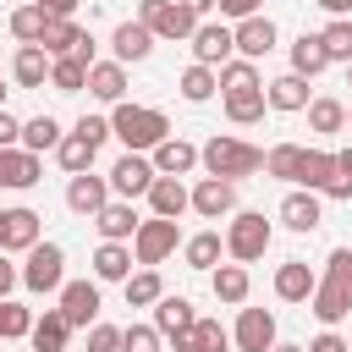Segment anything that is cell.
Returning a JSON list of instances; mask_svg holds the SVG:
<instances>
[{
    "instance_id": "6da1fadb",
    "label": "cell",
    "mask_w": 352,
    "mask_h": 352,
    "mask_svg": "<svg viewBox=\"0 0 352 352\" xmlns=\"http://www.w3.org/2000/svg\"><path fill=\"white\" fill-rule=\"evenodd\" d=\"M110 132H116L126 148L154 154V148L170 138V116L154 110V104H132V99H121V104H110Z\"/></svg>"
},
{
    "instance_id": "7a4b0ae2",
    "label": "cell",
    "mask_w": 352,
    "mask_h": 352,
    "mask_svg": "<svg viewBox=\"0 0 352 352\" xmlns=\"http://www.w3.org/2000/svg\"><path fill=\"white\" fill-rule=\"evenodd\" d=\"M198 165H204L209 176L242 182V176H253V170H264V148H253V143H242V138H226V132H214V138L198 148Z\"/></svg>"
},
{
    "instance_id": "3957f363",
    "label": "cell",
    "mask_w": 352,
    "mask_h": 352,
    "mask_svg": "<svg viewBox=\"0 0 352 352\" xmlns=\"http://www.w3.org/2000/svg\"><path fill=\"white\" fill-rule=\"evenodd\" d=\"M270 236H275V226H270L258 209H236V214H231V226H226V258L253 264V258H264V253H270Z\"/></svg>"
},
{
    "instance_id": "277c9868",
    "label": "cell",
    "mask_w": 352,
    "mask_h": 352,
    "mask_svg": "<svg viewBox=\"0 0 352 352\" xmlns=\"http://www.w3.org/2000/svg\"><path fill=\"white\" fill-rule=\"evenodd\" d=\"M22 286H28V292H38V297L66 286V253H60V242H33V248H28Z\"/></svg>"
},
{
    "instance_id": "5b68a950",
    "label": "cell",
    "mask_w": 352,
    "mask_h": 352,
    "mask_svg": "<svg viewBox=\"0 0 352 352\" xmlns=\"http://www.w3.org/2000/svg\"><path fill=\"white\" fill-rule=\"evenodd\" d=\"M138 22H148L154 38H170V44H182V38L198 33V16H192L182 0H143V6H138Z\"/></svg>"
},
{
    "instance_id": "8992f818",
    "label": "cell",
    "mask_w": 352,
    "mask_h": 352,
    "mask_svg": "<svg viewBox=\"0 0 352 352\" xmlns=\"http://www.w3.org/2000/svg\"><path fill=\"white\" fill-rule=\"evenodd\" d=\"M154 160L148 154H138V148H126L116 165H110V192L116 198H148V187H154Z\"/></svg>"
},
{
    "instance_id": "52a82bcc",
    "label": "cell",
    "mask_w": 352,
    "mask_h": 352,
    "mask_svg": "<svg viewBox=\"0 0 352 352\" xmlns=\"http://www.w3.org/2000/svg\"><path fill=\"white\" fill-rule=\"evenodd\" d=\"M176 242H182L176 220H165V214H148V220L138 226V236H132V253H138V264H165V258L176 253Z\"/></svg>"
},
{
    "instance_id": "ba28073f",
    "label": "cell",
    "mask_w": 352,
    "mask_h": 352,
    "mask_svg": "<svg viewBox=\"0 0 352 352\" xmlns=\"http://www.w3.org/2000/svg\"><path fill=\"white\" fill-rule=\"evenodd\" d=\"M192 44V60H204V66H226L231 55H236V28H226V22H198V33L187 38Z\"/></svg>"
},
{
    "instance_id": "9c48e42d",
    "label": "cell",
    "mask_w": 352,
    "mask_h": 352,
    "mask_svg": "<svg viewBox=\"0 0 352 352\" xmlns=\"http://www.w3.org/2000/svg\"><path fill=\"white\" fill-rule=\"evenodd\" d=\"M319 220H324V192L292 187V192L280 198V226H286V231H319Z\"/></svg>"
},
{
    "instance_id": "30bf717a",
    "label": "cell",
    "mask_w": 352,
    "mask_h": 352,
    "mask_svg": "<svg viewBox=\"0 0 352 352\" xmlns=\"http://www.w3.org/2000/svg\"><path fill=\"white\" fill-rule=\"evenodd\" d=\"M44 176V154H33V148H0V187L6 192H28L33 182Z\"/></svg>"
},
{
    "instance_id": "8fae6325",
    "label": "cell",
    "mask_w": 352,
    "mask_h": 352,
    "mask_svg": "<svg viewBox=\"0 0 352 352\" xmlns=\"http://www.w3.org/2000/svg\"><path fill=\"white\" fill-rule=\"evenodd\" d=\"M104 204H110V176H94V170H82V176H72V182H66V209H72V214L94 220Z\"/></svg>"
},
{
    "instance_id": "7c38bea8",
    "label": "cell",
    "mask_w": 352,
    "mask_h": 352,
    "mask_svg": "<svg viewBox=\"0 0 352 352\" xmlns=\"http://www.w3.org/2000/svg\"><path fill=\"white\" fill-rule=\"evenodd\" d=\"M231 209H236V182H226V176H198V182H192V214L220 220V214H231Z\"/></svg>"
},
{
    "instance_id": "4fadbf2b",
    "label": "cell",
    "mask_w": 352,
    "mask_h": 352,
    "mask_svg": "<svg viewBox=\"0 0 352 352\" xmlns=\"http://www.w3.org/2000/svg\"><path fill=\"white\" fill-rule=\"evenodd\" d=\"M308 308H314V319H319V324H341V319L352 314V286H346V280H336V275H319V286H314Z\"/></svg>"
},
{
    "instance_id": "5bb4252c",
    "label": "cell",
    "mask_w": 352,
    "mask_h": 352,
    "mask_svg": "<svg viewBox=\"0 0 352 352\" xmlns=\"http://www.w3.org/2000/svg\"><path fill=\"white\" fill-rule=\"evenodd\" d=\"M231 341H236V352H270L275 346V314L270 308H242Z\"/></svg>"
},
{
    "instance_id": "9a60e30c",
    "label": "cell",
    "mask_w": 352,
    "mask_h": 352,
    "mask_svg": "<svg viewBox=\"0 0 352 352\" xmlns=\"http://www.w3.org/2000/svg\"><path fill=\"white\" fill-rule=\"evenodd\" d=\"M55 308H60V314L72 319V330H77V324L88 330V324L99 319V280H66V286H60V302H55Z\"/></svg>"
},
{
    "instance_id": "2e32d148",
    "label": "cell",
    "mask_w": 352,
    "mask_h": 352,
    "mask_svg": "<svg viewBox=\"0 0 352 352\" xmlns=\"http://www.w3.org/2000/svg\"><path fill=\"white\" fill-rule=\"evenodd\" d=\"M38 220L33 209H0V253H28L38 242Z\"/></svg>"
},
{
    "instance_id": "e0dca14e",
    "label": "cell",
    "mask_w": 352,
    "mask_h": 352,
    "mask_svg": "<svg viewBox=\"0 0 352 352\" xmlns=\"http://www.w3.org/2000/svg\"><path fill=\"white\" fill-rule=\"evenodd\" d=\"M110 50H116V60L121 66H132V60H148V50H154V28L148 22H116V33H110Z\"/></svg>"
},
{
    "instance_id": "ac0fdd59",
    "label": "cell",
    "mask_w": 352,
    "mask_h": 352,
    "mask_svg": "<svg viewBox=\"0 0 352 352\" xmlns=\"http://www.w3.org/2000/svg\"><path fill=\"white\" fill-rule=\"evenodd\" d=\"M148 209L165 214V220H182V214L192 209V187H187L182 176H154V187H148Z\"/></svg>"
},
{
    "instance_id": "d6986e66",
    "label": "cell",
    "mask_w": 352,
    "mask_h": 352,
    "mask_svg": "<svg viewBox=\"0 0 352 352\" xmlns=\"http://www.w3.org/2000/svg\"><path fill=\"white\" fill-rule=\"evenodd\" d=\"M94 226H99V236H104V242H132L143 220H138L132 198H110V204H104V209L94 214Z\"/></svg>"
},
{
    "instance_id": "ffe728a7",
    "label": "cell",
    "mask_w": 352,
    "mask_h": 352,
    "mask_svg": "<svg viewBox=\"0 0 352 352\" xmlns=\"http://www.w3.org/2000/svg\"><path fill=\"white\" fill-rule=\"evenodd\" d=\"M270 50H275V22H270L264 11H258V16H242V22H236V55H242V60H264Z\"/></svg>"
},
{
    "instance_id": "44dd1931",
    "label": "cell",
    "mask_w": 352,
    "mask_h": 352,
    "mask_svg": "<svg viewBox=\"0 0 352 352\" xmlns=\"http://www.w3.org/2000/svg\"><path fill=\"white\" fill-rule=\"evenodd\" d=\"M314 286H319V270H308L302 258H286V264L275 270V297H280V302H308Z\"/></svg>"
},
{
    "instance_id": "7402d4cb",
    "label": "cell",
    "mask_w": 352,
    "mask_h": 352,
    "mask_svg": "<svg viewBox=\"0 0 352 352\" xmlns=\"http://www.w3.org/2000/svg\"><path fill=\"white\" fill-rule=\"evenodd\" d=\"M50 50L44 44H16V60H11V77H16V88H44L50 82Z\"/></svg>"
},
{
    "instance_id": "603a6c76",
    "label": "cell",
    "mask_w": 352,
    "mask_h": 352,
    "mask_svg": "<svg viewBox=\"0 0 352 352\" xmlns=\"http://www.w3.org/2000/svg\"><path fill=\"white\" fill-rule=\"evenodd\" d=\"M88 94L99 104H121L126 99V66L121 60H94L88 66Z\"/></svg>"
},
{
    "instance_id": "cb8c5ba5",
    "label": "cell",
    "mask_w": 352,
    "mask_h": 352,
    "mask_svg": "<svg viewBox=\"0 0 352 352\" xmlns=\"http://www.w3.org/2000/svg\"><path fill=\"white\" fill-rule=\"evenodd\" d=\"M28 341H33V352H66V341H72V319H66L60 308H44V314L33 319V330H28Z\"/></svg>"
},
{
    "instance_id": "d4e9b609",
    "label": "cell",
    "mask_w": 352,
    "mask_h": 352,
    "mask_svg": "<svg viewBox=\"0 0 352 352\" xmlns=\"http://www.w3.org/2000/svg\"><path fill=\"white\" fill-rule=\"evenodd\" d=\"M264 99H270V110H286V116H297V110H308V77H297V72H286V77H275V82H264Z\"/></svg>"
},
{
    "instance_id": "484cf974",
    "label": "cell",
    "mask_w": 352,
    "mask_h": 352,
    "mask_svg": "<svg viewBox=\"0 0 352 352\" xmlns=\"http://www.w3.org/2000/svg\"><path fill=\"white\" fill-rule=\"evenodd\" d=\"M148 160H154V170H160V176H187V170L198 165V148H192L187 138H176V132H170Z\"/></svg>"
},
{
    "instance_id": "4316f807",
    "label": "cell",
    "mask_w": 352,
    "mask_h": 352,
    "mask_svg": "<svg viewBox=\"0 0 352 352\" xmlns=\"http://www.w3.org/2000/svg\"><path fill=\"white\" fill-rule=\"evenodd\" d=\"M132 264H138V253L126 242H99L94 248V280H126Z\"/></svg>"
},
{
    "instance_id": "83f0119b",
    "label": "cell",
    "mask_w": 352,
    "mask_h": 352,
    "mask_svg": "<svg viewBox=\"0 0 352 352\" xmlns=\"http://www.w3.org/2000/svg\"><path fill=\"white\" fill-rule=\"evenodd\" d=\"M209 286H214V297L220 302H248V292H253V275H248V264H214L209 270Z\"/></svg>"
},
{
    "instance_id": "f1b7e54d",
    "label": "cell",
    "mask_w": 352,
    "mask_h": 352,
    "mask_svg": "<svg viewBox=\"0 0 352 352\" xmlns=\"http://www.w3.org/2000/svg\"><path fill=\"white\" fill-rule=\"evenodd\" d=\"M324 66H330L324 38H319V33H297V38H292V72H297V77H319Z\"/></svg>"
},
{
    "instance_id": "f546056e",
    "label": "cell",
    "mask_w": 352,
    "mask_h": 352,
    "mask_svg": "<svg viewBox=\"0 0 352 352\" xmlns=\"http://www.w3.org/2000/svg\"><path fill=\"white\" fill-rule=\"evenodd\" d=\"M121 286H126V308H154V302L165 297V280H160V270H154V264H138Z\"/></svg>"
},
{
    "instance_id": "4dcf8cb0",
    "label": "cell",
    "mask_w": 352,
    "mask_h": 352,
    "mask_svg": "<svg viewBox=\"0 0 352 352\" xmlns=\"http://www.w3.org/2000/svg\"><path fill=\"white\" fill-rule=\"evenodd\" d=\"M176 88H182V99H187V104H204V99H214V94H220V72H214V66H204V60H192V66L176 77Z\"/></svg>"
},
{
    "instance_id": "1f68e13d",
    "label": "cell",
    "mask_w": 352,
    "mask_h": 352,
    "mask_svg": "<svg viewBox=\"0 0 352 352\" xmlns=\"http://www.w3.org/2000/svg\"><path fill=\"white\" fill-rule=\"evenodd\" d=\"M308 132H319V138L346 132V104H341V99H330V94L308 99Z\"/></svg>"
},
{
    "instance_id": "d6a6232c",
    "label": "cell",
    "mask_w": 352,
    "mask_h": 352,
    "mask_svg": "<svg viewBox=\"0 0 352 352\" xmlns=\"http://www.w3.org/2000/svg\"><path fill=\"white\" fill-rule=\"evenodd\" d=\"M182 258H187V270H214L226 258V236L220 231H198V236L182 242Z\"/></svg>"
},
{
    "instance_id": "836d02e7",
    "label": "cell",
    "mask_w": 352,
    "mask_h": 352,
    "mask_svg": "<svg viewBox=\"0 0 352 352\" xmlns=\"http://www.w3.org/2000/svg\"><path fill=\"white\" fill-rule=\"evenodd\" d=\"M94 154H99V148H94L82 132H66V138L55 143V160H60V170H66V176H82V170H94Z\"/></svg>"
},
{
    "instance_id": "e575fe53",
    "label": "cell",
    "mask_w": 352,
    "mask_h": 352,
    "mask_svg": "<svg viewBox=\"0 0 352 352\" xmlns=\"http://www.w3.org/2000/svg\"><path fill=\"white\" fill-rule=\"evenodd\" d=\"M50 88H55V94H82V88H88V60L55 55V60H50Z\"/></svg>"
},
{
    "instance_id": "d590c367",
    "label": "cell",
    "mask_w": 352,
    "mask_h": 352,
    "mask_svg": "<svg viewBox=\"0 0 352 352\" xmlns=\"http://www.w3.org/2000/svg\"><path fill=\"white\" fill-rule=\"evenodd\" d=\"M192 319H198V314H192V302H187V297H170V292H165V297L154 302V324H160V336H165V341H170L176 330H187Z\"/></svg>"
},
{
    "instance_id": "8d00e7d4",
    "label": "cell",
    "mask_w": 352,
    "mask_h": 352,
    "mask_svg": "<svg viewBox=\"0 0 352 352\" xmlns=\"http://www.w3.org/2000/svg\"><path fill=\"white\" fill-rule=\"evenodd\" d=\"M302 154H308V148H302V143H275V148H270V154H264V170H270V176H280V182H292V187H297V176H302Z\"/></svg>"
},
{
    "instance_id": "74e56055",
    "label": "cell",
    "mask_w": 352,
    "mask_h": 352,
    "mask_svg": "<svg viewBox=\"0 0 352 352\" xmlns=\"http://www.w3.org/2000/svg\"><path fill=\"white\" fill-rule=\"evenodd\" d=\"M330 182H336V154H330V148H308V154H302V176H297V187L324 192Z\"/></svg>"
},
{
    "instance_id": "f35d334b",
    "label": "cell",
    "mask_w": 352,
    "mask_h": 352,
    "mask_svg": "<svg viewBox=\"0 0 352 352\" xmlns=\"http://www.w3.org/2000/svg\"><path fill=\"white\" fill-rule=\"evenodd\" d=\"M248 88H264V82H258V60L231 55V60L220 66V94H248Z\"/></svg>"
},
{
    "instance_id": "ab89813d",
    "label": "cell",
    "mask_w": 352,
    "mask_h": 352,
    "mask_svg": "<svg viewBox=\"0 0 352 352\" xmlns=\"http://www.w3.org/2000/svg\"><path fill=\"white\" fill-rule=\"evenodd\" d=\"M264 110H270L264 88H248V94H226V116H231L236 126H253V121H264Z\"/></svg>"
},
{
    "instance_id": "60d3db41",
    "label": "cell",
    "mask_w": 352,
    "mask_h": 352,
    "mask_svg": "<svg viewBox=\"0 0 352 352\" xmlns=\"http://www.w3.org/2000/svg\"><path fill=\"white\" fill-rule=\"evenodd\" d=\"M44 28H50V11H44L38 0H33V6H16V11H11V33H16L22 44H38V38H44Z\"/></svg>"
},
{
    "instance_id": "b9f144b4",
    "label": "cell",
    "mask_w": 352,
    "mask_h": 352,
    "mask_svg": "<svg viewBox=\"0 0 352 352\" xmlns=\"http://www.w3.org/2000/svg\"><path fill=\"white\" fill-rule=\"evenodd\" d=\"M50 55H72L77 44H82V28L72 22V16H50V28H44V38H38Z\"/></svg>"
},
{
    "instance_id": "7bdbcfd3",
    "label": "cell",
    "mask_w": 352,
    "mask_h": 352,
    "mask_svg": "<svg viewBox=\"0 0 352 352\" xmlns=\"http://www.w3.org/2000/svg\"><path fill=\"white\" fill-rule=\"evenodd\" d=\"M66 132H60V121L55 116H33V121H22V148H33V154H44V148H55Z\"/></svg>"
},
{
    "instance_id": "ee69618b",
    "label": "cell",
    "mask_w": 352,
    "mask_h": 352,
    "mask_svg": "<svg viewBox=\"0 0 352 352\" xmlns=\"http://www.w3.org/2000/svg\"><path fill=\"white\" fill-rule=\"evenodd\" d=\"M319 38H324V50H330V60H352V16H330L324 28H319Z\"/></svg>"
},
{
    "instance_id": "f6af8a7d",
    "label": "cell",
    "mask_w": 352,
    "mask_h": 352,
    "mask_svg": "<svg viewBox=\"0 0 352 352\" xmlns=\"http://www.w3.org/2000/svg\"><path fill=\"white\" fill-rule=\"evenodd\" d=\"M192 346H198V352H226V346H231V330H226L220 319L198 314V319H192Z\"/></svg>"
},
{
    "instance_id": "bcb514c9",
    "label": "cell",
    "mask_w": 352,
    "mask_h": 352,
    "mask_svg": "<svg viewBox=\"0 0 352 352\" xmlns=\"http://www.w3.org/2000/svg\"><path fill=\"white\" fill-rule=\"evenodd\" d=\"M28 330H33V314H28L22 302L6 297V302H0V341H22Z\"/></svg>"
},
{
    "instance_id": "7dc6e473",
    "label": "cell",
    "mask_w": 352,
    "mask_h": 352,
    "mask_svg": "<svg viewBox=\"0 0 352 352\" xmlns=\"http://www.w3.org/2000/svg\"><path fill=\"white\" fill-rule=\"evenodd\" d=\"M160 346H165L160 324H126L121 330V352H160Z\"/></svg>"
},
{
    "instance_id": "c3c4849f",
    "label": "cell",
    "mask_w": 352,
    "mask_h": 352,
    "mask_svg": "<svg viewBox=\"0 0 352 352\" xmlns=\"http://www.w3.org/2000/svg\"><path fill=\"white\" fill-rule=\"evenodd\" d=\"M88 352H121V324L94 319V324H88Z\"/></svg>"
},
{
    "instance_id": "681fc988",
    "label": "cell",
    "mask_w": 352,
    "mask_h": 352,
    "mask_svg": "<svg viewBox=\"0 0 352 352\" xmlns=\"http://www.w3.org/2000/svg\"><path fill=\"white\" fill-rule=\"evenodd\" d=\"M324 198H341V204L352 198V148H341V154H336V182L324 187Z\"/></svg>"
},
{
    "instance_id": "f907efd6",
    "label": "cell",
    "mask_w": 352,
    "mask_h": 352,
    "mask_svg": "<svg viewBox=\"0 0 352 352\" xmlns=\"http://www.w3.org/2000/svg\"><path fill=\"white\" fill-rule=\"evenodd\" d=\"M72 132H82V138H88L94 148H104V138H116V132H110V116H82V121H77Z\"/></svg>"
},
{
    "instance_id": "816d5d0a",
    "label": "cell",
    "mask_w": 352,
    "mask_h": 352,
    "mask_svg": "<svg viewBox=\"0 0 352 352\" xmlns=\"http://www.w3.org/2000/svg\"><path fill=\"white\" fill-rule=\"evenodd\" d=\"M308 352H352V341H346V336H336V324H330V330H319V336L308 341Z\"/></svg>"
},
{
    "instance_id": "f5cc1de1",
    "label": "cell",
    "mask_w": 352,
    "mask_h": 352,
    "mask_svg": "<svg viewBox=\"0 0 352 352\" xmlns=\"http://www.w3.org/2000/svg\"><path fill=\"white\" fill-rule=\"evenodd\" d=\"M324 275H336V280L352 286V248H336V253L324 258Z\"/></svg>"
},
{
    "instance_id": "db71d44e",
    "label": "cell",
    "mask_w": 352,
    "mask_h": 352,
    "mask_svg": "<svg viewBox=\"0 0 352 352\" xmlns=\"http://www.w3.org/2000/svg\"><path fill=\"white\" fill-rule=\"evenodd\" d=\"M16 143H22V121L11 110H0V148H16Z\"/></svg>"
},
{
    "instance_id": "11a10c76",
    "label": "cell",
    "mask_w": 352,
    "mask_h": 352,
    "mask_svg": "<svg viewBox=\"0 0 352 352\" xmlns=\"http://www.w3.org/2000/svg\"><path fill=\"white\" fill-rule=\"evenodd\" d=\"M214 11H220V16H231V22H242V16H258V0H220Z\"/></svg>"
},
{
    "instance_id": "9f6ffc18",
    "label": "cell",
    "mask_w": 352,
    "mask_h": 352,
    "mask_svg": "<svg viewBox=\"0 0 352 352\" xmlns=\"http://www.w3.org/2000/svg\"><path fill=\"white\" fill-rule=\"evenodd\" d=\"M16 286H22V270H16V264H6V253H0V302H6Z\"/></svg>"
},
{
    "instance_id": "6f0895ef",
    "label": "cell",
    "mask_w": 352,
    "mask_h": 352,
    "mask_svg": "<svg viewBox=\"0 0 352 352\" xmlns=\"http://www.w3.org/2000/svg\"><path fill=\"white\" fill-rule=\"evenodd\" d=\"M50 16H77V0H38Z\"/></svg>"
},
{
    "instance_id": "680465c9",
    "label": "cell",
    "mask_w": 352,
    "mask_h": 352,
    "mask_svg": "<svg viewBox=\"0 0 352 352\" xmlns=\"http://www.w3.org/2000/svg\"><path fill=\"white\" fill-rule=\"evenodd\" d=\"M182 6H187V11H192V16H198V22H204V16H209V11H214V6H220V0H182Z\"/></svg>"
},
{
    "instance_id": "91938a15",
    "label": "cell",
    "mask_w": 352,
    "mask_h": 352,
    "mask_svg": "<svg viewBox=\"0 0 352 352\" xmlns=\"http://www.w3.org/2000/svg\"><path fill=\"white\" fill-rule=\"evenodd\" d=\"M314 6H324L330 16H346V11H352V0H314Z\"/></svg>"
},
{
    "instance_id": "94428289",
    "label": "cell",
    "mask_w": 352,
    "mask_h": 352,
    "mask_svg": "<svg viewBox=\"0 0 352 352\" xmlns=\"http://www.w3.org/2000/svg\"><path fill=\"white\" fill-rule=\"evenodd\" d=\"M270 352H308V346H292V341H275Z\"/></svg>"
},
{
    "instance_id": "6125c7cd",
    "label": "cell",
    "mask_w": 352,
    "mask_h": 352,
    "mask_svg": "<svg viewBox=\"0 0 352 352\" xmlns=\"http://www.w3.org/2000/svg\"><path fill=\"white\" fill-rule=\"evenodd\" d=\"M346 88H352V60H346Z\"/></svg>"
},
{
    "instance_id": "be15d7a7",
    "label": "cell",
    "mask_w": 352,
    "mask_h": 352,
    "mask_svg": "<svg viewBox=\"0 0 352 352\" xmlns=\"http://www.w3.org/2000/svg\"><path fill=\"white\" fill-rule=\"evenodd\" d=\"M0 110H6V82H0Z\"/></svg>"
},
{
    "instance_id": "e7e4bbea",
    "label": "cell",
    "mask_w": 352,
    "mask_h": 352,
    "mask_svg": "<svg viewBox=\"0 0 352 352\" xmlns=\"http://www.w3.org/2000/svg\"><path fill=\"white\" fill-rule=\"evenodd\" d=\"M346 126H352V104H346Z\"/></svg>"
}]
</instances>
